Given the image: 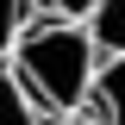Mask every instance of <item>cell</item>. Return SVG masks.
Returning <instances> with one entry per match:
<instances>
[{
	"label": "cell",
	"instance_id": "obj_1",
	"mask_svg": "<svg viewBox=\"0 0 125 125\" xmlns=\"http://www.w3.org/2000/svg\"><path fill=\"white\" fill-rule=\"evenodd\" d=\"M13 81L31 94V106L50 125L88 113L94 94V69H100V44H94L88 19H62V13H31L19 31L13 56H6Z\"/></svg>",
	"mask_w": 125,
	"mask_h": 125
},
{
	"label": "cell",
	"instance_id": "obj_5",
	"mask_svg": "<svg viewBox=\"0 0 125 125\" xmlns=\"http://www.w3.org/2000/svg\"><path fill=\"white\" fill-rule=\"evenodd\" d=\"M31 6H38V0H0V62L13 56V44H19V31H25Z\"/></svg>",
	"mask_w": 125,
	"mask_h": 125
},
{
	"label": "cell",
	"instance_id": "obj_4",
	"mask_svg": "<svg viewBox=\"0 0 125 125\" xmlns=\"http://www.w3.org/2000/svg\"><path fill=\"white\" fill-rule=\"evenodd\" d=\"M0 125H50L44 113L31 106V94L13 81V69H6V62H0Z\"/></svg>",
	"mask_w": 125,
	"mask_h": 125
},
{
	"label": "cell",
	"instance_id": "obj_7",
	"mask_svg": "<svg viewBox=\"0 0 125 125\" xmlns=\"http://www.w3.org/2000/svg\"><path fill=\"white\" fill-rule=\"evenodd\" d=\"M56 125H94V119H88V113H75V119H56Z\"/></svg>",
	"mask_w": 125,
	"mask_h": 125
},
{
	"label": "cell",
	"instance_id": "obj_2",
	"mask_svg": "<svg viewBox=\"0 0 125 125\" xmlns=\"http://www.w3.org/2000/svg\"><path fill=\"white\" fill-rule=\"evenodd\" d=\"M88 119L94 125H125V56H100L88 94Z\"/></svg>",
	"mask_w": 125,
	"mask_h": 125
},
{
	"label": "cell",
	"instance_id": "obj_6",
	"mask_svg": "<svg viewBox=\"0 0 125 125\" xmlns=\"http://www.w3.org/2000/svg\"><path fill=\"white\" fill-rule=\"evenodd\" d=\"M44 13H62V19H88L94 13V0H38Z\"/></svg>",
	"mask_w": 125,
	"mask_h": 125
},
{
	"label": "cell",
	"instance_id": "obj_3",
	"mask_svg": "<svg viewBox=\"0 0 125 125\" xmlns=\"http://www.w3.org/2000/svg\"><path fill=\"white\" fill-rule=\"evenodd\" d=\"M88 31L100 44V56H125V0H94Z\"/></svg>",
	"mask_w": 125,
	"mask_h": 125
}]
</instances>
